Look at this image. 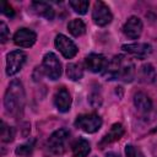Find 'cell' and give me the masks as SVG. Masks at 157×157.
Here are the masks:
<instances>
[{
    "instance_id": "cell-1",
    "label": "cell",
    "mask_w": 157,
    "mask_h": 157,
    "mask_svg": "<svg viewBox=\"0 0 157 157\" xmlns=\"http://www.w3.org/2000/svg\"><path fill=\"white\" fill-rule=\"evenodd\" d=\"M103 74L107 80L119 78L125 82H130L135 76V65L130 59H126L123 55H118L108 63Z\"/></svg>"
},
{
    "instance_id": "cell-2",
    "label": "cell",
    "mask_w": 157,
    "mask_h": 157,
    "mask_svg": "<svg viewBox=\"0 0 157 157\" xmlns=\"http://www.w3.org/2000/svg\"><path fill=\"white\" fill-rule=\"evenodd\" d=\"M4 105L6 112L11 115L17 117L22 113L25 107V90L18 80H13L9 85L4 97Z\"/></svg>"
},
{
    "instance_id": "cell-3",
    "label": "cell",
    "mask_w": 157,
    "mask_h": 157,
    "mask_svg": "<svg viewBox=\"0 0 157 157\" xmlns=\"http://www.w3.org/2000/svg\"><path fill=\"white\" fill-rule=\"evenodd\" d=\"M69 137H70V132L66 129H59L54 131L48 139V142H47L48 150L54 155L64 153L67 146Z\"/></svg>"
},
{
    "instance_id": "cell-4",
    "label": "cell",
    "mask_w": 157,
    "mask_h": 157,
    "mask_svg": "<svg viewBox=\"0 0 157 157\" xmlns=\"http://www.w3.org/2000/svg\"><path fill=\"white\" fill-rule=\"evenodd\" d=\"M102 123H103L102 118L96 113L80 114V115H77V118L75 120V126L81 129L85 132L93 134L101 129Z\"/></svg>"
},
{
    "instance_id": "cell-5",
    "label": "cell",
    "mask_w": 157,
    "mask_h": 157,
    "mask_svg": "<svg viewBox=\"0 0 157 157\" xmlns=\"http://www.w3.org/2000/svg\"><path fill=\"white\" fill-rule=\"evenodd\" d=\"M43 71L44 74L50 78V80H58L61 76L63 72V67H61V63L59 61L58 56L49 52L43 56Z\"/></svg>"
},
{
    "instance_id": "cell-6",
    "label": "cell",
    "mask_w": 157,
    "mask_h": 157,
    "mask_svg": "<svg viewBox=\"0 0 157 157\" xmlns=\"http://www.w3.org/2000/svg\"><path fill=\"white\" fill-rule=\"evenodd\" d=\"M26 58L27 55L22 50H13L9 53L6 56V74L9 76L17 74L26 63Z\"/></svg>"
},
{
    "instance_id": "cell-7",
    "label": "cell",
    "mask_w": 157,
    "mask_h": 157,
    "mask_svg": "<svg viewBox=\"0 0 157 157\" xmlns=\"http://www.w3.org/2000/svg\"><path fill=\"white\" fill-rule=\"evenodd\" d=\"M92 20L98 26H107L112 22L113 15L103 1H96L92 10Z\"/></svg>"
},
{
    "instance_id": "cell-8",
    "label": "cell",
    "mask_w": 157,
    "mask_h": 157,
    "mask_svg": "<svg viewBox=\"0 0 157 157\" xmlns=\"http://www.w3.org/2000/svg\"><path fill=\"white\" fill-rule=\"evenodd\" d=\"M55 47L61 53V55L66 59L74 58L78 52L76 44L64 34H58L55 37Z\"/></svg>"
},
{
    "instance_id": "cell-9",
    "label": "cell",
    "mask_w": 157,
    "mask_h": 157,
    "mask_svg": "<svg viewBox=\"0 0 157 157\" xmlns=\"http://www.w3.org/2000/svg\"><path fill=\"white\" fill-rule=\"evenodd\" d=\"M37 34L29 28H20L13 34V43L21 48H29L36 43Z\"/></svg>"
},
{
    "instance_id": "cell-10",
    "label": "cell",
    "mask_w": 157,
    "mask_h": 157,
    "mask_svg": "<svg viewBox=\"0 0 157 157\" xmlns=\"http://www.w3.org/2000/svg\"><path fill=\"white\" fill-rule=\"evenodd\" d=\"M142 21L137 16H131L123 26L124 34L130 39H137L142 33Z\"/></svg>"
},
{
    "instance_id": "cell-11",
    "label": "cell",
    "mask_w": 157,
    "mask_h": 157,
    "mask_svg": "<svg viewBox=\"0 0 157 157\" xmlns=\"http://www.w3.org/2000/svg\"><path fill=\"white\" fill-rule=\"evenodd\" d=\"M107 65H108V61L102 54L91 53L85 58V66L92 72H102L105 70Z\"/></svg>"
},
{
    "instance_id": "cell-12",
    "label": "cell",
    "mask_w": 157,
    "mask_h": 157,
    "mask_svg": "<svg viewBox=\"0 0 157 157\" xmlns=\"http://www.w3.org/2000/svg\"><path fill=\"white\" fill-rule=\"evenodd\" d=\"M123 50L126 53L139 58V59H145L152 53V47L147 43H131V44H124L121 47Z\"/></svg>"
},
{
    "instance_id": "cell-13",
    "label": "cell",
    "mask_w": 157,
    "mask_h": 157,
    "mask_svg": "<svg viewBox=\"0 0 157 157\" xmlns=\"http://www.w3.org/2000/svg\"><path fill=\"white\" fill-rule=\"evenodd\" d=\"M54 104L59 112L66 113L71 107V96L65 87H60L54 94Z\"/></svg>"
},
{
    "instance_id": "cell-14",
    "label": "cell",
    "mask_w": 157,
    "mask_h": 157,
    "mask_svg": "<svg viewBox=\"0 0 157 157\" xmlns=\"http://www.w3.org/2000/svg\"><path fill=\"white\" fill-rule=\"evenodd\" d=\"M124 135V128L120 123H115L112 125V128L109 129V131L102 137L101 142H99V147L101 148H104V146L114 142V141H118L121 136Z\"/></svg>"
},
{
    "instance_id": "cell-15",
    "label": "cell",
    "mask_w": 157,
    "mask_h": 157,
    "mask_svg": "<svg viewBox=\"0 0 157 157\" xmlns=\"http://www.w3.org/2000/svg\"><path fill=\"white\" fill-rule=\"evenodd\" d=\"M31 9H32L33 12H36L37 15H39L42 17H45L47 20H53L54 18V10L48 2L33 1L31 4Z\"/></svg>"
},
{
    "instance_id": "cell-16",
    "label": "cell",
    "mask_w": 157,
    "mask_h": 157,
    "mask_svg": "<svg viewBox=\"0 0 157 157\" xmlns=\"http://www.w3.org/2000/svg\"><path fill=\"white\" fill-rule=\"evenodd\" d=\"M134 104H135V107L140 112H144V113L150 112L151 108H152V101H151V98L146 93H144V92H137L134 96Z\"/></svg>"
},
{
    "instance_id": "cell-17",
    "label": "cell",
    "mask_w": 157,
    "mask_h": 157,
    "mask_svg": "<svg viewBox=\"0 0 157 157\" xmlns=\"http://www.w3.org/2000/svg\"><path fill=\"white\" fill-rule=\"evenodd\" d=\"M72 155L74 157H87L90 151H91V146L90 142L85 139H78L72 144Z\"/></svg>"
},
{
    "instance_id": "cell-18",
    "label": "cell",
    "mask_w": 157,
    "mask_h": 157,
    "mask_svg": "<svg viewBox=\"0 0 157 157\" xmlns=\"http://www.w3.org/2000/svg\"><path fill=\"white\" fill-rule=\"evenodd\" d=\"M67 29L69 32L74 36V37H80L86 32V25L83 23L82 20L80 18H74L69 22L67 25Z\"/></svg>"
},
{
    "instance_id": "cell-19",
    "label": "cell",
    "mask_w": 157,
    "mask_h": 157,
    "mask_svg": "<svg viewBox=\"0 0 157 157\" xmlns=\"http://www.w3.org/2000/svg\"><path fill=\"white\" fill-rule=\"evenodd\" d=\"M66 75L72 81H77L83 76V67L78 63H70L66 66Z\"/></svg>"
},
{
    "instance_id": "cell-20",
    "label": "cell",
    "mask_w": 157,
    "mask_h": 157,
    "mask_svg": "<svg viewBox=\"0 0 157 157\" xmlns=\"http://www.w3.org/2000/svg\"><path fill=\"white\" fill-rule=\"evenodd\" d=\"M140 80L146 83H151L156 80V71L151 64H145L140 69Z\"/></svg>"
},
{
    "instance_id": "cell-21",
    "label": "cell",
    "mask_w": 157,
    "mask_h": 157,
    "mask_svg": "<svg viewBox=\"0 0 157 157\" xmlns=\"http://www.w3.org/2000/svg\"><path fill=\"white\" fill-rule=\"evenodd\" d=\"M34 144H36V140L32 139L22 145H18L15 150V153L18 156V157H29L34 150Z\"/></svg>"
},
{
    "instance_id": "cell-22",
    "label": "cell",
    "mask_w": 157,
    "mask_h": 157,
    "mask_svg": "<svg viewBox=\"0 0 157 157\" xmlns=\"http://www.w3.org/2000/svg\"><path fill=\"white\" fill-rule=\"evenodd\" d=\"M69 5L71 6V9L78 13V15H85L88 10V6H90V2L87 0H70L69 1Z\"/></svg>"
},
{
    "instance_id": "cell-23",
    "label": "cell",
    "mask_w": 157,
    "mask_h": 157,
    "mask_svg": "<svg viewBox=\"0 0 157 157\" xmlns=\"http://www.w3.org/2000/svg\"><path fill=\"white\" fill-rule=\"evenodd\" d=\"M15 137V130L13 128L9 126L5 121L1 123V140L4 142H11Z\"/></svg>"
},
{
    "instance_id": "cell-24",
    "label": "cell",
    "mask_w": 157,
    "mask_h": 157,
    "mask_svg": "<svg viewBox=\"0 0 157 157\" xmlns=\"http://www.w3.org/2000/svg\"><path fill=\"white\" fill-rule=\"evenodd\" d=\"M125 155H126V157H145L142 151L140 148H137L136 146H132V145H126Z\"/></svg>"
},
{
    "instance_id": "cell-25",
    "label": "cell",
    "mask_w": 157,
    "mask_h": 157,
    "mask_svg": "<svg viewBox=\"0 0 157 157\" xmlns=\"http://www.w3.org/2000/svg\"><path fill=\"white\" fill-rule=\"evenodd\" d=\"M0 6H1V12H2L5 16H7V17H13V16H15V10H13L12 6H10L6 1H1Z\"/></svg>"
},
{
    "instance_id": "cell-26",
    "label": "cell",
    "mask_w": 157,
    "mask_h": 157,
    "mask_svg": "<svg viewBox=\"0 0 157 157\" xmlns=\"http://www.w3.org/2000/svg\"><path fill=\"white\" fill-rule=\"evenodd\" d=\"M9 29H7V26L5 25V22H1L0 23V38H1V42L5 43L7 39H9Z\"/></svg>"
},
{
    "instance_id": "cell-27",
    "label": "cell",
    "mask_w": 157,
    "mask_h": 157,
    "mask_svg": "<svg viewBox=\"0 0 157 157\" xmlns=\"http://www.w3.org/2000/svg\"><path fill=\"white\" fill-rule=\"evenodd\" d=\"M105 157H119V155H117V153H114V152H108Z\"/></svg>"
}]
</instances>
